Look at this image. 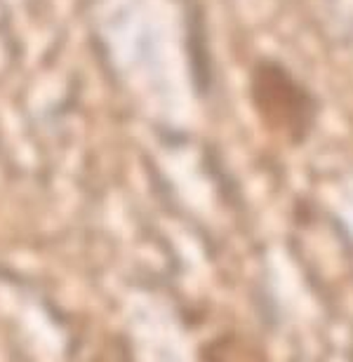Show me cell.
<instances>
[{
	"label": "cell",
	"mask_w": 353,
	"mask_h": 362,
	"mask_svg": "<svg viewBox=\"0 0 353 362\" xmlns=\"http://www.w3.org/2000/svg\"><path fill=\"white\" fill-rule=\"evenodd\" d=\"M257 111L278 132L299 139L308 132L313 118V101L301 85L276 64H262L252 81Z\"/></svg>",
	"instance_id": "obj_1"
}]
</instances>
